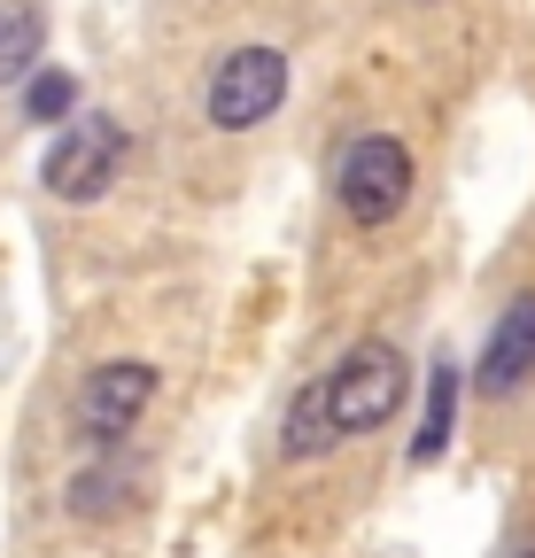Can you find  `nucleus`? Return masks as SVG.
<instances>
[{
	"label": "nucleus",
	"mask_w": 535,
	"mask_h": 558,
	"mask_svg": "<svg viewBox=\"0 0 535 558\" xmlns=\"http://www.w3.org/2000/svg\"><path fill=\"white\" fill-rule=\"evenodd\" d=\"M318 388H326L333 435L350 442V435H373V427H388V418L404 411V396H412V365H404V349H396V341H350Z\"/></svg>",
	"instance_id": "nucleus-1"
},
{
	"label": "nucleus",
	"mask_w": 535,
	"mask_h": 558,
	"mask_svg": "<svg viewBox=\"0 0 535 558\" xmlns=\"http://www.w3.org/2000/svg\"><path fill=\"white\" fill-rule=\"evenodd\" d=\"M333 194H342V209L357 226H388L396 209L412 202V148L388 132H365L342 148V163H333Z\"/></svg>",
	"instance_id": "nucleus-2"
},
{
	"label": "nucleus",
	"mask_w": 535,
	"mask_h": 558,
	"mask_svg": "<svg viewBox=\"0 0 535 558\" xmlns=\"http://www.w3.org/2000/svg\"><path fill=\"white\" fill-rule=\"evenodd\" d=\"M280 101H288V54L280 47H233L210 70V94H203V109H210L218 132H248V124L272 117Z\"/></svg>",
	"instance_id": "nucleus-3"
},
{
	"label": "nucleus",
	"mask_w": 535,
	"mask_h": 558,
	"mask_svg": "<svg viewBox=\"0 0 535 558\" xmlns=\"http://www.w3.org/2000/svg\"><path fill=\"white\" fill-rule=\"evenodd\" d=\"M117 163H124V124L117 117H78L47 148V171L39 179H47L54 202H101L109 179H117Z\"/></svg>",
	"instance_id": "nucleus-4"
},
{
	"label": "nucleus",
	"mask_w": 535,
	"mask_h": 558,
	"mask_svg": "<svg viewBox=\"0 0 535 558\" xmlns=\"http://www.w3.org/2000/svg\"><path fill=\"white\" fill-rule=\"evenodd\" d=\"M156 403V365H141V357H117V365H101V373H86V388H78V435L86 442H101V450H117L124 435H132V418H141Z\"/></svg>",
	"instance_id": "nucleus-5"
},
{
	"label": "nucleus",
	"mask_w": 535,
	"mask_h": 558,
	"mask_svg": "<svg viewBox=\"0 0 535 558\" xmlns=\"http://www.w3.org/2000/svg\"><path fill=\"white\" fill-rule=\"evenodd\" d=\"M535 380V295H512L482 341V396H512Z\"/></svg>",
	"instance_id": "nucleus-6"
},
{
	"label": "nucleus",
	"mask_w": 535,
	"mask_h": 558,
	"mask_svg": "<svg viewBox=\"0 0 535 558\" xmlns=\"http://www.w3.org/2000/svg\"><path fill=\"white\" fill-rule=\"evenodd\" d=\"M333 442H342V435H333V418H326V388L311 380V388L288 403V418H280V458H288V465H311V458H326Z\"/></svg>",
	"instance_id": "nucleus-7"
},
{
	"label": "nucleus",
	"mask_w": 535,
	"mask_h": 558,
	"mask_svg": "<svg viewBox=\"0 0 535 558\" xmlns=\"http://www.w3.org/2000/svg\"><path fill=\"white\" fill-rule=\"evenodd\" d=\"M132 488H141V473H132V465H86V473H71V497H62V505H71V520H117L124 505H132Z\"/></svg>",
	"instance_id": "nucleus-8"
},
{
	"label": "nucleus",
	"mask_w": 535,
	"mask_h": 558,
	"mask_svg": "<svg viewBox=\"0 0 535 558\" xmlns=\"http://www.w3.org/2000/svg\"><path fill=\"white\" fill-rule=\"evenodd\" d=\"M39 39H47V24H39V9H32V0H0V86L32 78Z\"/></svg>",
	"instance_id": "nucleus-9"
},
{
	"label": "nucleus",
	"mask_w": 535,
	"mask_h": 558,
	"mask_svg": "<svg viewBox=\"0 0 535 558\" xmlns=\"http://www.w3.org/2000/svg\"><path fill=\"white\" fill-rule=\"evenodd\" d=\"M450 418H458V365L442 357L427 373V418H420V435H412V465H435L450 450Z\"/></svg>",
	"instance_id": "nucleus-10"
},
{
	"label": "nucleus",
	"mask_w": 535,
	"mask_h": 558,
	"mask_svg": "<svg viewBox=\"0 0 535 558\" xmlns=\"http://www.w3.org/2000/svg\"><path fill=\"white\" fill-rule=\"evenodd\" d=\"M78 109V78L71 70H32V86H24V117L32 124H62Z\"/></svg>",
	"instance_id": "nucleus-11"
},
{
	"label": "nucleus",
	"mask_w": 535,
	"mask_h": 558,
	"mask_svg": "<svg viewBox=\"0 0 535 558\" xmlns=\"http://www.w3.org/2000/svg\"><path fill=\"white\" fill-rule=\"evenodd\" d=\"M520 558H535V543H527V550H520Z\"/></svg>",
	"instance_id": "nucleus-12"
}]
</instances>
